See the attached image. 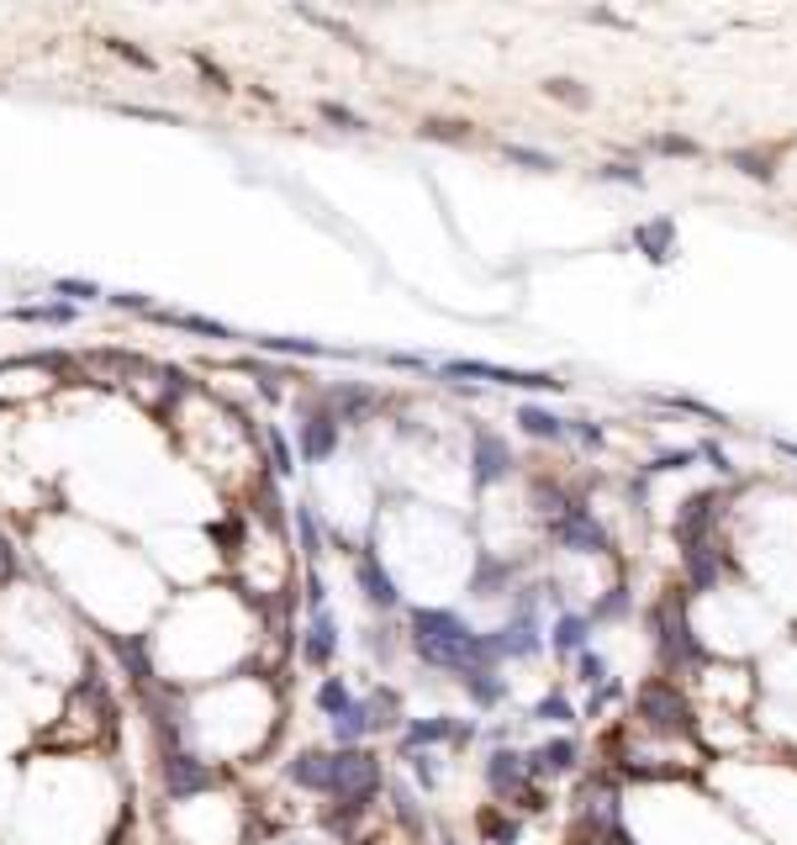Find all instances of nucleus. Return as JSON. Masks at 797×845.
<instances>
[{
	"mask_svg": "<svg viewBox=\"0 0 797 845\" xmlns=\"http://www.w3.org/2000/svg\"><path fill=\"white\" fill-rule=\"evenodd\" d=\"M111 53H121L127 64H138V70H153V59L148 53H138V49H127V43H111Z\"/></svg>",
	"mask_w": 797,
	"mask_h": 845,
	"instance_id": "37",
	"label": "nucleus"
},
{
	"mask_svg": "<svg viewBox=\"0 0 797 845\" xmlns=\"http://www.w3.org/2000/svg\"><path fill=\"white\" fill-rule=\"evenodd\" d=\"M259 344H265V349H280V355H317V360L333 355L328 344H312V338H259Z\"/></svg>",
	"mask_w": 797,
	"mask_h": 845,
	"instance_id": "25",
	"label": "nucleus"
},
{
	"mask_svg": "<svg viewBox=\"0 0 797 845\" xmlns=\"http://www.w3.org/2000/svg\"><path fill=\"white\" fill-rule=\"evenodd\" d=\"M486 676H491V672H470V676H459V682L476 693V703H497V698H502V687H497V682H486Z\"/></svg>",
	"mask_w": 797,
	"mask_h": 845,
	"instance_id": "29",
	"label": "nucleus"
},
{
	"mask_svg": "<svg viewBox=\"0 0 797 845\" xmlns=\"http://www.w3.org/2000/svg\"><path fill=\"white\" fill-rule=\"evenodd\" d=\"M444 376H455V381L476 376V381H491V387H523V391H565V381L544 376V370H512V365L502 370V365H486V360H449Z\"/></svg>",
	"mask_w": 797,
	"mask_h": 845,
	"instance_id": "1",
	"label": "nucleus"
},
{
	"mask_svg": "<svg viewBox=\"0 0 797 845\" xmlns=\"http://www.w3.org/2000/svg\"><path fill=\"white\" fill-rule=\"evenodd\" d=\"M571 434H576L581 444H603V429H597V423H576Z\"/></svg>",
	"mask_w": 797,
	"mask_h": 845,
	"instance_id": "38",
	"label": "nucleus"
},
{
	"mask_svg": "<svg viewBox=\"0 0 797 845\" xmlns=\"http://www.w3.org/2000/svg\"><path fill=\"white\" fill-rule=\"evenodd\" d=\"M655 629H660V651H666V661H677V666L702 661V645L692 640V624H687V613H681L677 598H666V603L655 608Z\"/></svg>",
	"mask_w": 797,
	"mask_h": 845,
	"instance_id": "3",
	"label": "nucleus"
},
{
	"mask_svg": "<svg viewBox=\"0 0 797 845\" xmlns=\"http://www.w3.org/2000/svg\"><path fill=\"white\" fill-rule=\"evenodd\" d=\"M53 291H64V296H74V302H91V296H100V286H91V281H53Z\"/></svg>",
	"mask_w": 797,
	"mask_h": 845,
	"instance_id": "33",
	"label": "nucleus"
},
{
	"mask_svg": "<svg viewBox=\"0 0 797 845\" xmlns=\"http://www.w3.org/2000/svg\"><path fill=\"white\" fill-rule=\"evenodd\" d=\"M533 719H571V703H565V698H544L539 708H533Z\"/></svg>",
	"mask_w": 797,
	"mask_h": 845,
	"instance_id": "34",
	"label": "nucleus"
},
{
	"mask_svg": "<svg viewBox=\"0 0 797 845\" xmlns=\"http://www.w3.org/2000/svg\"><path fill=\"white\" fill-rule=\"evenodd\" d=\"M317 112H322V122H339V127H349V133H364V127H370L360 112H349V106H339V101H322Z\"/></svg>",
	"mask_w": 797,
	"mask_h": 845,
	"instance_id": "27",
	"label": "nucleus"
},
{
	"mask_svg": "<svg viewBox=\"0 0 797 845\" xmlns=\"http://www.w3.org/2000/svg\"><path fill=\"white\" fill-rule=\"evenodd\" d=\"M597 180H613V186H634V191L645 186V175H639V169H628V165H607V169H597Z\"/></svg>",
	"mask_w": 797,
	"mask_h": 845,
	"instance_id": "31",
	"label": "nucleus"
},
{
	"mask_svg": "<svg viewBox=\"0 0 797 845\" xmlns=\"http://www.w3.org/2000/svg\"><path fill=\"white\" fill-rule=\"evenodd\" d=\"M518 423H523V434H533V439H565V418H555L550 408H523L518 412Z\"/></svg>",
	"mask_w": 797,
	"mask_h": 845,
	"instance_id": "18",
	"label": "nucleus"
},
{
	"mask_svg": "<svg viewBox=\"0 0 797 845\" xmlns=\"http://www.w3.org/2000/svg\"><path fill=\"white\" fill-rule=\"evenodd\" d=\"M333 450H339V418H307L301 423V455L328 460Z\"/></svg>",
	"mask_w": 797,
	"mask_h": 845,
	"instance_id": "12",
	"label": "nucleus"
},
{
	"mask_svg": "<svg viewBox=\"0 0 797 845\" xmlns=\"http://www.w3.org/2000/svg\"><path fill=\"white\" fill-rule=\"evenodd\" d=\"M581 676H586V682H603V676H607V666H603V655L581 651Z\"/></svg>",
	"mask_w": 797,
	"mask_h": 845,
	"instance_id": "35",
	"label": "nucleus"
},
{
	"mask_svg": "<svg viewBox=\"0 0 797 845\" xmlns=\"http://www.w3.org/2000/svg\"><path fill=\"white\" fill-rule=\"evenodd\" d=\"M370 725H375V719H370V708H360V703H354L349 714H339V719H333V735H339V740H360Z\"/></svg>",
	"mask_w": 797,
	"mask_h": 845,
	"instance_id": "21",
	"label": "nucleus"
},
{
	"mask_svg": "<svg viewBox=\"0 0 797 845\" xmlns=\"http://www.w3.org/2000/svg\"><path fill=\"white\" fill-rule=\"evenodd\" d=\"M290 777H296L301 788H312V793H328V788H333V750H301V756L290 761Z\"/></svg>",
	"mask_w": 797,
	"mask_h": 845,
	"instance_id": "9",
	"label": "nucleus"
},
{
	"mask_svg": "<svg viewBox=\"0 0 797 845\" xmlns=\"http://www.w3.org/2000/svg\"><path fill=\"white\" fill-rule=\"evenodd\" d=\"M719 492H698L692 503L681 507V518H677V539H681V550H692V545H713V518H719Z\"/></svg>",
	"mask_w": 797,
	"mask_h": 845,
	"instance_id": "6",
	"label": "nucleus"
},
{
	"mask_svg": "<svg viewBox=\"0 0 797 845\" xmlns=\"http://www.w3.org/2000/svg\"><path fill=\"white\" fill-rule=\"evenodd\" d=\"M639 714L650 719L655 729H666V735H687L692 729V714H687V703H681L677 682H645L639 687Z\"/></svg>",
	"mask_w": 797,
	"mask_h": 845,
	"instance_id": "2",
	"label": "nucleus"
},
{
	"mask_svg": "<svg viewBox=\"0 0 797 845\" xmlns=\"http://www.w3.org/2000/svg\"><path fill=\"white\" fill-rule=\"evenodd\" d=\"M212 782H217V772H212V767H201V761H191V756H174L170 772H164L170 798H191V793H201V788H212Z\"/></svg>",
	"mask_w": 797,
	"mask_h": 845,
	"instance_id": "8",
	"label": "nucleus"
},
{
	"mask_svg": "<svg viewBox=\"0 0 797 845\" xmlns=\"http://www.w3.org/2000/svg\"><path fill=\"white\" fill-rule=\"evenodd\" d=\"M423 138H444V144H470V122H423Z\"/></svg>",
	"mask_w": 797,
	"mask_h": 845,
	"instance_id": "24",
	"label": "nucleus"
},
{
	"mask_svg": "<svg viewBox=\"0 0 797 845\" xmlns=\"http://www.w3.org/2000/svg\"><path fill=\"white\" fill-rule=\"evenodd\" d=\"M550 534H555L560 545H571V550H581V556H592V550H607V534L597 529V518L586 513L581 503H565L550 518Z\"/></svg>",
	"mask_w": 797,
	"mask_h": 845,
	"instance_id": "4",
	"label": "nucleus"
},
{
	"mask_svg": "<svg viewBox=\"0 0 797 845\" xmlns=\"http://www.w3.org/2000/svg\"><path fill=\"white\" fill-rule=\"evenodd\" d=\"M576 767V740H550L529 756V777H560Z\"/></svg>",
	"mask_w": 797,
	"mask_h": 845,
	"instance_id": "11",
	"label": "nucleus"
},
{
	"mask_svg": "<svg viewBox=\"0 0 797 845\" xmlns=\"http://www.w3.org/2000/svg\"><path fill=\"white\" fill-rule=\"evenodd\" d=\"M354 571H360V587H364V598H370V603H375V608H396V581L386 577V566H381V560L360 556V566H354Z\"/></svg>",
	"mask_w": 797,
	"mask_h": 845,
	"instance_id": "13",
	"label": "nucleus"
},
{
	"mask_svg": "<svg viewBox=\"0 0 797 845\" xmlns=\"http://www.w3.org/2000/svg\"><path fill=\"white\" fill-rule=\"evenodd\" d=\"M339 651V624H333V613L328 608H317L312 613V629H307V661L312 666H328Z\"/></svg>",
	"mask_w": 797,
	"mask_h": 845,
	"instance_id": "10",
	"label": "nucleus"
},
{
	"mask_svg": "<svg viewBox=\"0 0 797 845\" xmlns=\"http://www.w3.org/2000/svg\"><path fill=\"white\" fill-rule=\"evenodd\" d=\"M655 154H677V159H698L702 144H692V138H677V133H660L655 138Z\"/></svg>",
	"mask_w": 797,
	"mask_h": 845,
	"instance_id": "28",
	"label": "nucleus"
},
{
	"mask_svg": "<svg viewBox=\"0 0 797 845\" xmlns=\"http://www.w3.org/2000/svg\"><path fill=\"white\" fill-rule=\"evenodd\" d=\"M512 471V450H508V439H497V434H476V482L481 486H491V482H502Z\"/></svg>",
	"mask_w": 797,
	"mask_h": 845,
	"instance_id": "7",
	"label": "nucleus"
},
{
	"mask_svg": "<svg viewBox=\"0 0 797 845\" xmlns=\"http://www.w3.org/2000/svg\"><path fill=\"white\" fill-rule=\"evenodd\" d=\"M502 154H508L512 165H529V169H555V159H550V154H533V148L508 144V148H502Z\"/></svg>",
	"mask_w": 797,
	"mask_h": 845,
	"instance_id": "30",
	"label": "nucleus"
},
{
	"mask_svg": "<svg viewBox=\"0 0 797 845\" xmlns=\"http://www.w3.org/2000/svg\"><path fill=\"white\" fill-rule=\"evenodd\" d=\"M544 96L565 101V106H586V96L576 91V80H550V85H544Z\"/></svg>",
	"mask_w": 797,
	"mask_h": 845,
	"instance_id": "32",
	"label": "nucleus"
},
{
	"mask_svg": "<svg viewBox=\"0 0 797 845\" xmlns=\"http://www.w3.org/2000/svg\"><path fill=\"white\" fill-rule=\"evenodd\" d=\"M11 566H17V556H11V539L0 534V577H11Z\"/></svg>",
	"mask_w": 797,
	"mask_h": 845,
	"instance_id": "39",
	"label": "nucleus"
},
{
	"mask_svg": "<svg viewBox=\"0 0 797 845\" xmlns=\"http://www.w3.org/2000/svg\"><path fill=\"white\" fill-rule=\"evenodd\" d=\"M417 777H423V782L434 788V756H417Z\"/></svg>",
	"mask_w": 797,
	"mask_h": 845,
	"instance_id": "40",
	"label": "nucleus"
},
{
	"mask_svg": "<svg viewBox=\"0 0 797 845\" xmlns=\"http://www.w3.org/2000/svg\"><path fill=\"white\" fill-rule=\"evenodd\" d=\"M491 651L497 655H533L539 651V634H533L529 619H518L512 629H497V634H491Z\"/></svg>",
	"mask_w": 797,
	"mask_h": 845,
	"instance_id": "16",
	"label": "nucleus"
},
{
	"mask_svg": "<svg viewBox=\"0 0 797 845\" xmlns=\"http://www.w3.org/2000/svg\"><path fill=\"white\" fill-rule=\"evenodd\" d=\"M776 450H782L787 460H797V439H776Z\"/></svg>",
	"mask_w": 797,
	"mask_h": 845,
	"instance_id": "41",
	"label": "nucleus"
},
{
	"mask_svg": "<svg viewBox=\"0 0 797 845\" xmlns=\"http://www.w3.org/2000/svg\"><path fill=\"white\" fill-rule=\"evenodd\" d=\"M576 845H607V841H603V835H592V841H586V835H581V841H576Z\"/></svg>",
	"mask_w": 797,
	"mask_h": 845,
	"instance_id": "42",
	"label": "nucleus"
},
{
	"mask_svg": "<svg viewBox=\"0 0 797 845\" xmlns=\"http://www.w3.org/2000/svg\"><path fill=\"white\" fill-rule=\"evenodd\" d=\"M634 243L650 254L655 265H666V260L677 254V222H666V218H660V222H645V228H634Z\"/></svg>",
	"mask_w": 797,
	"mask_h": 845,
	"instance_id": "14",
	"label": "nucleus"
},
{
	"mask_svg": "<svg viewBox=\"0 0 797 845\" xmlns=\"http://www.w3.org/2000/svg\"><path fill=\"white\" fill-rule=\"evenodd\" d=\"M523 756H512V750H497L491 756V767H486V777H491V793H518L523 788Z\"/></svg>",
	"mask_w": 797,
	"mask_h": 845,
	"instance_id": "15",
	"label": "nucleus"
},
{
	"mask_svg": "<svg viewBox=\"0 0 797 845\" xmlns=\"http://www.w3.org/2000/svg\"><path fill=\"white\" fill-rule=\"evenodd\" d=\"M317 703H322V714H328V719H339V714H349V708H354V698H349V687H343L339 676H328V682L317 687Z\"/></svg>",
	"mask_w": 797,
	"mask_h": 845,
	"instance_id": "20",
	"label": "nucleus"
},
{
	"mask_svg": "<svg viewBox=\"0 0 797 845\" xmlns=\"http://www.w3.org/2000/svg\"><path fill=\"white\" fill-rule=\"evenodd\" d=\"M269 444H275V465H280V471L290 476V471H296V455H290V444H286L280 434H269Z\"/></svg>",
	"mask_w": 797,
	"mask_h": 845,
	"instance_id": "36",
	"label": "nucleus"
},
{
	"mask_svg": "<svg viewBox=\"0 0 797 845\" xmlns=\"http://www.w3.org/2000/svg\"><path fill=\"white\" fill-rule=\"evenodd\" d=\"M17 323H74V307H59V302H49V307H17Z\"/></svg>",
	"mask_w": 797,
	"mask_h": 845,
	"instance_id": "23",
	"label": "nucleus"
},
{
	"mask_svg": "<svg viewBox=\"0 0 797 845\" xmlns=\"http://www.w3.org/2000/svg\"><path fill=\"white\" fill-rule=\"evenodd\" d=\"M655 402H660V408H677V412H692V418H702V423H724V412L698 402V397H655Z\"/></svg>",
	"mask_w": 797,
	"mask_h": 845,
	"instance_id": "22",
	"label": "nucleus"
},
{
	"mask_svg": "<svg viewBox=\"0 0 797 845\" xmlns=\"http://www.w3.org/2000/svg\"><path fill=\"white\" fill-rule=\"evenodd\" d=\"M555 645H560V651H581V645H586V619H576V613H571V619H560Z\"/></svg>",
	"mask_w": 797,
	"mask_h": 845,
	"instance_id": "26",
	"label": "nucleus"
},
{
	"mask_svg": "<svg viewBox=\"0 0 797 845\" xmlns=\"http://www.w3.org/2000/svg\"><path fill=\"white\" fill-rule=\"evenodd\" d=\"M729 165L740 169V175H750V180H772V175H776V154H755V148H734V154H729Z\"/></svg>",
	"mask_w": 797,
	"mask_h": 845,
	"instance_id": "19",
	"label": "nucleus"
},
{
	"mask_svg": "<svg viewBox=\"0 0 797 845\" xmlns=\"http://www.w3.org/2000/svg\"><path fill=\"white\" fill-rule=\"evenodd\" d=\"M375 788V761L364 750H333V788L339 798H370Z\"/></svg>",
	"mask_w": 797,
	"mask_h": 845,
	"instance_id": "5",
	"label": "nucleus"
},
{
	"mask_svg": "<svg viewBox=\"0 0 797 845\" xmlns=\"http://www.w3.org/2000/svg\"><path fill=\"white\" fill-rule=\"evenodd\" d=\"M153 323H170V328H191V334H206V338H233L227 323H212V317H195V313H164V307H153Z\"/></svg>",
	"mask_w": 797,
	"mask_h": 845,
	"instance_id": "17",
	"label": "nucleus"
}]
</instances>
